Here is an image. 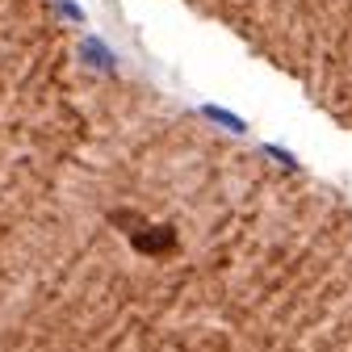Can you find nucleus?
<instances>
[{
  "label": "nucleus",
  "mask_w": 352,
  "mask_h": 352,
  "mask_svg": "<svg viewBox=\"0 0 352 352\" xmlns=\"http://www.w3.org/2000/svg\"><path fill=\"white\" fill-rule=\"evenodd\" d=\"M130 243H135V252H143V256H168V252H176V227H168V223H139L135 231H130Z\"/></svg>",
  "instance_id": "nucleus-1"
}]
</instances>
